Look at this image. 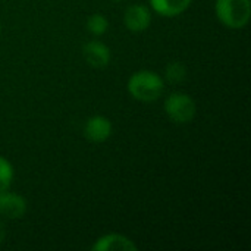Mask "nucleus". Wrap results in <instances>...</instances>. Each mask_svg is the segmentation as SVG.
Returning <instances> with one entry per match:
<instances>
[{"label": "nucleus", "mask_w": 251, "mask_h": 251, "mask_svg": "<svg viewBox=\"0 0 251 251\" xmlns=\"http://www.w3.org/2000/svg\"><path fill=\"white\" fill-rule=\"evenodd\" d=\"M4 238H6V228H4V224L0 221V244L4 241Z\"/></svg>", "instance_id": "ddd939ff"}, {"label": "nucleus", "mask_w": 251, "mask_h": 251, "mask_svg": "<svg viewBox=\"0 0 251 251\" xmlns=\"http://www.w3.org/2000/svg\"><path fill=\"white\" fill-rule=\"evenodd\" d=\"M82 54H84V59L87 60V63L97 69L106 68L112 57L110 49L99 40L87 41L82 46Z\"/></svg>", "instance_id": "423d86ee"}, {"label": "nucleus", "mask_w": 251, "mask_h": 251, "mask_svg": "<svg viewBox=\"0 0 251 251\" xmlns=\"http://www.w3.org/2000/svg\"><path fill=\"white\" fill-rule=\"evenodd\" d=\"M193 0H150V4L154 12L162 16H178L184 13Z\"/></svg>", "instance_id": "1a4fd4ad"}, {"label": "nucleus", "mask_w": 251, "mask_h": 251, "mask_svg": "<svg viewBox=\"0 0 251 251\" xmlns=\"http://www.w3.org/2000/svg\"><path fill=\"white\" fill-rule=\"evenodd\" d=\"M93 251H137V244L122 234H106L96 240Z\"/></svg>", "instance_id": "6e6552de"}, {"label": "nucleus", "mask_w": 251, "mask_h": 251, "mask_svg": "<svg viewBox=\"0 0 251 251\" xmlns=\"http://www.w3.org/2000/svg\"><path fill=\"white\" fill-rule=\"evenodd\" d=\"M124 24L131 32H143L151 24L150 9L144 4H132L124 13Z\"/></svg>", "instance_id": "20e7f679"}, {"label": "nucleus", "mask_w": 251, "mask_h": 251, "mask_svg": "<svg viewBox=\"0 0 251 251\" xmlns=\"http://www.w3.org/2000/svg\"><path fill=\"white\" fill-rule=\"evenodd\" d=\"M165 90V82L160 75L153 71H138L128 79L129 94L143 103L156 101Z\"/></svg>", "instance_id": "f257e3e1"}, {"label": "nucleus", "mask_w": 251, "mask_h": 251, "mask_svg": "<svg viewBox=\"0 0 251 251\" xmlns=\"http://www.w3.org/2000/svg\"><path fill=\"white\" fill-rule=\"evenodd\" d=\"M87 29L93 35H103L109 29V21L101 13H94L87 19Z\"/></svg>", "instance_id": "9d476101"}, {"label": "nucleus", "mask_w": 251, "mask_h": 251, "mask_svg": "<svg viewBox=\"0 0 251 251\" xmlns=\"http://www.w3.org/2000/svg\"><path fill=\"white\" fill-rule=\"evenodd\" d=\"M166 115L176 124H188L194 119L197 107L196 101L185 93H172L165 100Z\"/></svg>", "instance_id": "7ed1b4c3"}, {"label": "nucleus", "mask_w": 251, "mask_h": 251, "mask_svg": "<svg viewBox=\"0 0 251 251\" xmlns=\"http://www.w3.org/2000/svg\"><path fill=\"white\" fill-rule=\"evenodd\" d=\"M166 79L171 81V82H181L185 75H187V69L182 63L179 62H172L168 65L166 68Z\"/></svg>", "instance_id": "f8f14e48"}, {"label": "nucleus", "mask_w": 251, "mask_h": 251, "mask_svg": "<svg viewBox=\"0 0 251 251\" xmlns=\"http://www.w3.org/2000/svg\"><path fill=\"white\" fill-rule=\"evenodd\" d=\"M0 29H1V24H0Z\"/></svg>", "instance_id": "4468645a"}, {"label": "nucleus", "mask_w": 251, "mask_h": 251, "mask_svg": "<svg viewBox=\"0 0 251 251\" xmlns=\"http://www.w3.org/2000/svg\"><path fill=\"white\" fill-rule=\"evenodd\" d=\"M112 131L113 126L110 119L101 115L91 116L85 122V128H84V134L91 143H104L106 140L110 138Z\"/></svg>", "instance_id": "0eeeda50"}, {"label": "nucleus", "mask_w": 251, "mask_h": 251, "mask_svg": "<svg viewBox=\"0 0 251 251\" xmlns=\"http://www.w3.org/2000/svg\"><path fill=\"white\" fill-rule=\"evenodd\" d=\"M13 176H15V172H13L12 163L3 156H0V193L10 188Z\"/></svg>", "instance_id": "9b49d317"}, {"label": "nucleus", "mask_w": 251, "mask_h": 251, "mask_svg": "<svg viewBox=\"0 0 251 251\" xmlns=\"http://www.w3.org/2000/svg\"><path fill=\"white\" fill-rule=\"evenodd\" d=\"M218 19L231 29H241L250 22V0H216Z\"/></svg>", "instance_id": "f03ea898"}, {"label": "nucleus", "mask_w": 251, "mask_h": 251, "mask_svg": "<svg viewBox=\"0 0 251 251\" xmlns=\"http://www.w3.org/2000/svg\"><path fill=\"white\" fill-rule=\"evenodd\" d=\"M116 1H121V0H116Z\"/></svg>", "instance_id": "2eb2a0df"}, {"label": "nucleus", "mask_w": 251, "mask_h": 251, "mask_svg": "<svg viewBox=\"0 0 251 251\" xmlns=\"http://www.w3.org/2000/svg\"><path fill=\"white\" fill-rule=\"evenodd\" d=\"M28 210L26 200L9 190L0 193V215L9 219H21Z\"/></svg>", "instance_id": "39448f33"}]
</instances>
